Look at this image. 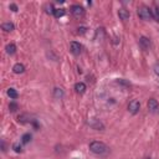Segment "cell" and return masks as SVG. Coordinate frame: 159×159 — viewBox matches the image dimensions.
Wrapping results in <instances>:
<instances>
[{"instance_id": "13", "label": "cell", "mask_w": 159, "mask_h": 159, "mask_svg": "<svg viewBox=\"0 0 159 159\" xmlns=\"http://www.w3.org/2000/svg\"><path fill=\"white\" fill-rule=\"evenodd\" d=\"M5 50H6V52H8L9 55H14V54L16 52V46H15L14 44H9V45H6Z\"/></svg>"}, {"instance_id": "8", "label": "cell", "mask_w": 159, "mask_h": 159, "mask_svg": "<svg viewBox=\"0 0 159 159\" xmlns=\"http://www.w3.org/2000/svg\"><path fill=\"white\" fill-rule=\"evenodd\" d=\"M118 16H119V19L121 20H123V21H127L128 19H129V16H131V14H129V11L127 10V9H119L118 10Z\"/></svg>"}, {"instance_id": "15", "label": "cell", "mask_w": 159, "mask_h": 159, "mask_svg": "<svg viewBox=\"0 0 159 159\" xmlns=\"http://www.w3.org/2000/svg\"><path fill=\"white\" fill-rule=\"evenodd\" d=\"M54 96H55L56 98H62V97H63V90L56 87V88L54 90Z\"/></svg>"}, {"instance_id": "18", "label": "cell", "mask_w": 159, "mask_h": 159, "mask_svg": "<svg viewBox=\"0 0 159 159\" xmlns=\"http://www.w3.org/2000/svg\"><path fill=\"white\" fill-rule=\"evenodd\" d=\"M13 149H14L16 153H21V152H23V147H21L20 143H14V144H13Z\"/></svg>"}, {"instance_id": "6", "label": "cell", "mask_w": 159, "mask_h": 159, "mask_svg": "<svg viewBox=\"0 0 159 159\" xmlns=\"http://www.w3.org/2000/svg\"><path fill=\"white\" fill-rule=\"evenodd\" d=\"M70 51H71L75 56H78L80 54H81V51H82V46L80 45L78 42H76V41H72V42L70 44Z\"/></svg>"}, {"instance_id": "12", "label": "cell", "mask_w": 159, "mask_h": 159, "mask_svg": "<svg viewBox=\"0 0 159 159\" xmlns=\"http://www.w3.org/2000/svg\"><path fill=\"white\" fill-rule=\"evenodd\" d=\"M2 29H3L4 31H6V32H10V31H13V30L15 29V26H14L13 23H4V24L2 25Z\"/></svg>"}, {"instance_id": "11", "label": "cell", "mask_w": 159, "mask_h": 159, "mask_svg": "<svg viewBox=\"0 0 159 159\" xmlns=\"http://www.w3.org/2000/svg\"><path fill=\"white\" fill-rule=\"evenodd\" d=\"M13 71H14V73H18V75L23 73L25 71V66L23 63H15L14 67H13Z\"/></svg>"}, {"instance_id": "16", "label": "cell", "mask_w": 159, "mask_h": 159, "mask_svg": "<svg viewBox=\"0 0 159 159\" xmlns=\"http://www.w3.org/2000/svg\"><path fill=\"white\" fill-rule=\"evenodd\" d=\"M63 15H65V9H55L54 10V16L56 19H58V18H61Z\"/></svg>"}, {"instance_id": "3", "label": "cell", "mask_w": 159, "mask_h": 159, "mask_svg": "<svg viewBox=\"0 0 159 159\" xmlns=\"http://www.w3.org/2000/svg\"><path fill=\"white\" fill-rule=\"evenodd\" d=\"M71 14L76 18V19H81L85 16V9L80 5H72L71 6Z\"/></svg>"}, {"instance_id": "17", "label": "cell", "mask_w": 159, "mask_h": 159, "mask_svg": "<svg viewBox=\"0 0 159 159\" xmlns=\"http://www.w3.org/2000/svg\"><path fill=\"white\" fill-rule=\"evenodd\" d=\"M30 140H31V134H30V133H25V134L21 137V143H23V144H28Z\"/></svg>"}, {"instance_id": "14", "label": "cell", "mask_w": 159, "mask_h": 159, "mask_svg": "<svg viewBox=\"0 0 159 159\" xmlns=\"http://www.w3.org/2000/svg\"><path fill=\"white\" fill-rule=\"evenodd\" d=\"M8 96H9L11 100H16V98L19 97V93H18L14 88H9V90H8Z\"/></svg>"}, {"instance_id": "7", "label": "cell", "mask_w": 159, "mask_h": 159, "mask_svg": "<svg viewBox=\"0 0 159 159\" xmlns=\"http://www.w3.org/2000/svg\"><path fill=\"white\" fill-rule=\"evenodd\" d=\"M147 107H148V110H149L150 112H153V113H155V112L159 111V103H158V101L154 100V98H150V100L148 101Z\"/></svg>"}, {"instance_id": "20", "label": "cell", "mask_w": 159, "mask_h": 159, "mask_svg": "<svg viewBox=\"0 0 159 159\" xmlns=\"http://www.w3.org/2000/svg\"><path fill=\"white\" fill-rule=\"evenodd\" d=\"M13 11H18V5L16 4H10V6H9Z\"/></svg>"}, {"instance_id": "2", "label": "cell", "mask_w": 159, "mask_h": 159, "mask_svg": "<svg viewBox=\"0 0 159 159\" xmlns=\"http://www.w3.org/2000/svg\"><path fill=\"white\" fill-rule=\"evenodd\" d=\"M138 16L142 19V20H152L153 19V10L145 5H142L138 8Z\"/></svg>"}, {"instance_id": "4", "label": "cell", "mask_w": 159, "mask_h": 159, "mask_svg": "<svg viewBox=\"0 0 159 159\" xmlns=\"http://www.w3.org/2000/svg\"><path fill=\"white\" fill-rule=\"evenodd\" d=\"M139 110H140V103H139V101L132 100V101L129 102V105H128V111H129L132 114H137V113L139 112Z\"/></svg>"}, {"instance_id": "10", "label": "cell", "mask_w": 159, "mask_h": 159, "mask_svg": "<svg viewBox=\"0 0 159 159\" xmlns=\"http://www.w3.org/2000/svg\"><path fill=\"white\" fill-rule=\"evenodd\" d=\"M90 126H91L93 129H96V131H103V129H105L103 123H102V122H100L98 119H93V121L90 123Z\"/></svg>"}, {"instance_id": "22", "label": "cell", "mask_w": 159, "mask_h": 159, "mask_svg": "<svg viewBox=\"0 0 159 159\" xmlns=\"http://www.w3.org/2000/svg\"><path fill=\"white\" fill-rule=\"evenodd\" d=\"M84 32H86V28H78V34H84Z\"/></svg>"}, {"instance_id": "9", "label": "cell", "mask_w": 159, "mask_h": 159, "mask_svg": "<svg viewBox=\"0 0 159 159\" xmlns=\"http://www.w3.org/2000/svg\"><path fill=\"white\" fill-rule=\"evenodd\" d=\"M86 90H87V87H86V85H85L84 82H77V84L75 85V91H76L77 93H80V95L85 93Z\"/></svg>"}, {"instance_id": "1", "label": "cell", "mask_w": 159, "mask_h": 159, "mask_svg": "<svg viewBox=\"0 0 159 159\" xmlns=\"http://www.w3.org/2000/svg\"><path fill=\"white\" fill-rule=\"evenodd\" d=\"M90 150L95 154H98V155H103V154H107L110 148L103 143V142H98V140H93L90 143Z\"/></svg>"}, {"instance_id": "5", "label": "cell", "mask_w": 159, "mask_h": 159, "mask_svg": "<svg viewBox=\"0 0 159 159\" xmlns=\"http://www.w3.org/2000/svg\"><path fill=\"white\" fill-rule=\"evenodd\" d=\"M139 46H140L144 51H149L150 47H152V42H150V40H149L148 37L140 36V37H139Z\"/></svg>"}, {"instance_id": "19", "label": "cell", "mask_w": 159, "mask_h": 159, "mask_svg": "<svg viewBox=\"0 0 159 159\" xmlns=\"http://www.w3.org/2000/svg\"><path fill=\"white\" fill-rule=\"evenodd\" d=\"M9 110H10L11 112H15V111L18 110V105H16V103H14V102H13V103H10V105H9Z\"/></svg>"}, {"instance_id": "21", "label": "cell", "mask_w": 159, "mask_h": 159, "mask_svg": "<svg viewBox=\"0 0 159 159\" xmlns=\"http://www.w3.org/2000/svg\"><path fill=\"white\" fill-rule=\"evenodd\" d=\"M154 72H155L157 76H159V63H157V65L154 66Z\"/></svg>"}]
</instances>
